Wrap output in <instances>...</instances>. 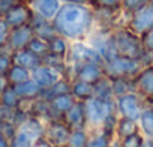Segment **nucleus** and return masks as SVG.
<instances>
[{
  "instance_id": "nucleus-1",
  "label": "nucleus",
  "mask_w": 153,
  "mask_h": 147,
  "mask_svg": "<svg viewBox=\"0 0 153 147\" xmlns=\"http://www.w3.org/2000/svg\"><path fill=\"white\" fill-rule=\"evenodd\" d=\"M53 24L56 32L71 42L84 41L96 27L95 9L92 5L62 3L59 12L53 18Z\"/></svg>"
},
{
  "instance_id": "nucleus-2",
  "label": "nucleus",
  "mask_w": 153,
  "mask_h": 147,
  "mask_svg": "<svg viewBox=\"0 0 153 147\" xmlns=\"http://www.w3.org/2000/svg\"><path fill=\"white\" fill-rule=\"evenodd\" d=\"M86 110V128L89 131H96L102 128H114L117 113L114 99H102L98 96H92L84 101Z\"/></svg>"
},
{
  "instance_id": "nucleus-3",
  "label": "nucleus",
  "mask_w": 153,
  "mask_h": 147,
  "mask_svg": "<svg viewBox=\"0 0 153 147\" xmlns=\"http://www.w3.org/2000/svg\"><path fill=\"white\" fill-rule=\"evenodd\" d=\"M110 42L116 54L146 60V53L141 45V38L137 33H134L129 27L126 26L114 27L110 32Z\"/></svg>"
},
{
  "instance_id": "nucleus-4",
  "label": "nucleus",
  "mask_w": 153,
  "mask_h": 147,
  "mask_svg": "<svg viewBox=\"0 0 153 147\" xmlns=\"http://www.w3.org/2000/svg\"><path fill=\"white\" fill-rule=\"evenodd\" d=\"M105 75L108 78H134L146 65V60L137 57H128L120 54H111L102 62Z\"/></svg>"
},
{
  "instance_id": "nucleus-5",
  "label": "nucleus",
  "mask_w": 153,
  "mask_h": 147,
  "mask_svg": "<svg viewBox=\"0 0 153 147\" xmlns=\"http://www.w3.org/2000/svg\"><path fill=\"white\" fill-rule=\"evenodd\" d=\"M45 123L35 116H29V119L17 128V132L11 138V147H32L33 141L44 135Z\"/></svg>"
},
{
  "instance_id": "nucleus-6",
  "label": "nucleus",
  "mask_w": 153,
  "mask_h": 147,
  "mask_svg": "<svg viewBox=\"0 0 153 147\" xmlns=\"http://www.w3.org/2000/svg\"><path fill=\"white\" fill-rule=\"evenodd\" d=\"M114 104H116L117 116L128 117V119H132V120H137V122L141 116L143 108L146 107V101L135 90L114 98Z\"/></svg>"
},
{
  "instance_id": "nucleus-7",
  "label": "nucleus",
  "mask_w": 153,
  "mask_h": 147,
  "mask_svg": "<svg viewBox=\"0 0 153 147\" xmlns=\"http://www.w3.org/2000/svg\"><path fill=\"white\" fill-rule=\"evenodd\" d=\"M104 77H105V71L101 62H84L78 65H69L68 69V78L71 80H80V81L95 84Z\"/></svg>"
},
{
  "instance_id": "nucleus-8",
  "label": "nucleus",
  "mask_w": 153,
  "mask_h": 147,
  "mask_svg": "<svg viewBox=\"0 0 153 147\" xmlns=\"http://www.w3.org/2000/svg\"><path fill=\"white\" fill-rule=\"evenodd\" d=\"M69 65H78L84 62H104L101 53L87 41H74L71 42L69 54H68Z\"/></svg>"
},
{
  "instance_id": "nucleus-9",
  "label": "nucleus",
  "mask_w": 153,
  "mask_h": 147,
  "mask_svg": "<svg viewBox=\"0 0 153 147\" xmlns=\"http://www.w3.org/2000/svg\"><path fill=\"white\" fill-rule=\"evenodd\" d=\"M134 89L137 93L141 95V98L146 101V104H153V63H146L141 71L132 78Z\"/></svg>"
},
{
  "instance_id": "nucleus-10",
  "label": "nucleus",
  "mask_w": 153,
  "mask_h": 147,
  "mask_svg": "<svg viewBox=\"0 0 153 147\" xmlns=\"http://www.w3.org/2000/svg\"><path fill=\"white\" fill-rule=\"evenodd\" d=\"M126 27H129L138 36L144 35L147 30L153 27V5H147L132 14H128Z\"/></svg>"
},
{
  "instance_id": "nucleus-11",
  "label": "nucleus",
  "mask_w": 153,
  "mask_h": 147,
  "mask_svg": "<svg viewBox=\"0 0 153 147\" xmlns=\"http://www.w3.org/2000/svg\"><path fill=\"white\" fill-rule=\"evenodd\" d=\"M71 131L72 129L62 119H54L45 123L44 135L54 147H65L69 140Z\"/></svg>"
},
{
  "instance_id": "nucleus-12",
  "label": "nucleus",
  "mask_w": 153,
  "mask_h": 147,
  "mask_svg": "<svg viewBox=\"0 0 153 147\" xmlns=\"http://www.w3.org/2000/svg\"><path fill=\"white\" fill-rule=\"evenodd\" d=\"M5 21L8 23V26L11 29L14 27H20V26H26V24H30L32 18H33V11L32 8L27 5L26 0L23 2H17L11 9L9 12L3 17Z\"/></svg>"
},
{
  "instance_id": "nucleus-13",
  "label": "nucleus",
  "mask_w": 153,
  "mask_h": 147,
  "mask_svg": "<svg viewBox=\"0 0 153 147\" xmlns=\"http://www.w3.org/2000/svg\"><path fill=\"white\" fill-rule=\"evenodd\" d=\"M33 36H35V32H33V27H32L30 24L20 26V27H14V29H11V32H9L8 42H6V50H9V51L12 53V51L26 48Z\"/></svg>"
},
{
  "instance_id": "nucleus-14",
  "label": "nucleus",
  "mask_w": 153,
  "mask_h": 147,
  "mask_svg": "<svg viewBox=\"0 0 153 147\" xmlns=\"http://www.w3.org/2000/svg\"><path fill=\"white\" fill-rule=\"evenodd\" d=\"M62 77H65V75L60 71H57V69H54V68H51L45 63L39 65L36 69L32 71V78L39 84V87L42 90H45V89L51 87L53 84H56Z\"/></svg>"
},
{
  "instance_id": "nucleus-15",
  "label": "nucleus",
  "mask_w": 153,
  "mask_h": 147,
  "mask_svg": "<svg viewBox=\"0 0 153 147\" xmlns=\"http://www.w3.org/2000/svg\"><path fill=\"white\" fill-rule=\"evenodd\" d=\"M26 2L32 8L33 14L51 21L62 6V0H26Z\"/></svg>"
},
{
  "instance_id": "nucleus-16",
  "label": "nucleus",
  "mask_w": 153,
  "mask_h": 147,
  "mask_svg": "<svg viewBox=\"0 0 153 147\" xmlns=\"http://www.w3.org/2000/svg\"><path fill=\"white\" fill-rule=\"evenodd\" d=\"M62 120L71 128H86V110H84V102L76 101L63 116Z\"/></svg>"
},
{
  "instance_id": "nucleus-17",
  "label": "nucleus",
  "mask_w": 153,
  "mask_h": 147,
  "mask_svg": "<svg viewBox=\"0 0 153 147\" xmlns=\"http://www.w3.org/2000/svg\"><path fill=\"white\" fill-rule=\"evenodd\" d=\"M11 57H12V63H17V65H20V66H23L29 71H33L39 65H42V57L35 54L27 47L21 48V50H17V51H12Z\"/></svg>"
},
{
  "instance_id": "nucleus-18",
  "label": "nucleus",
  "mask_w": 153,
  "mask_h": 147,
  "mask_svg": "<svg viewBox=\"0 0 153 147\" xmlns=\"http://www.w3.org/2000/svg\"><path fill=\"white\" fill-rule=\"evenodd\" d=\"M12 87L15 89L17 95L24 102H32V101L38 99L41 96V93H42V89L39 87V84L33 78H30V80H27V81H24V83H21L18 86H12Z\"/></svg>"
},
{
  "instance_id": "nucleus-19",
  "label": "nucleus",
  "mask_w": 153,
  "mask_h": 147,
  "mask_svg": "<svg viewBox=\"0 0 153 147\" xmlns=\"http://www.w3.org/2000/svg\"><path fill=\"white\" fill-rule=\"evenodd\" d=\"M30 26L33 27V32L36 36H41L44 39H51L54 35H57L56 29H54V24L51 20H47L44 17H39L36 14H33V18L30 21Z\"/></svg>"
},
{
  "instance_id": "nucleus-20",
  "label": "nucleus",
  "mask_w": 153,
  "mask_h": 147,
  "mask_svg": "<svg viewBox=\"0 0 153 147\" xmlns=\"http://www.w3.org/2000/svg\"><path fill=\"white\" fill-rule=\"evenodd\" d=\"M48 102H50V107H51L53 113L56 114V117H57V119H62V116L76 102V99H75L74 95L69 92V93H62V95L53 96Z\"/></svg>"
},
{
  "instance_id": "nucleus-21",
  "label": "nucleus",
  "mask_w": 153,
  "mask_h": 147,
  "mask_svg": "<svg viewBox=\"0 0 153 147\" xmlns=\"http://www.w3.org/2000/svg\"><path fill=\"white\" fill-rule=\"evenodd\" d=\"M5 78H6V83L9 86H18V84L32 78V71H29L17 63H12L5 74Z\"/></svg>"
},
{
  "instance_id": "nucleus-22",
  "label": "nucleus",
  "mask_w": 153,
  "mask_h": 147,
  "mask_svg": "<svg viewBox=\"0 0 153 147\" xmlns=\"http://www.w3.org/2000/svg\"><path fill=\"white\" fill-rule=\"evenodd\" d=\"M114 135V128H102L96 131H90L89 143L86 147H110L111 137Z\"/></svg>"
},
{
  "instance_id": "nucleus-23",
  "label": "nucleus",
  "mask_w": 153,
  "mask_h": 147,
  "mask_svg": "<svg viewBox=\"0 0 153 147\" xmlns=\"http://www.w3.org/2000/svg\"><path fill=\"white\" fill-rule=\"evenodd\" d=\"M69 48H71V41L66 39L65 36L59 35V33L54 35L51 39H48V53L50 54L68 59Z\"/></svg>"
},
{
  "instance_id": "nucleus-24",
  "label": "nucleus",
  "mask_w": 153,
  "mask_h": 147,
  "mask_svg": "<svg viewBox=\"0 0 153 147\" xmlns=\"http://www.w3.org/2000/svg\"><path fill=\"white\" fill-rule=\"evenodd\" d=\"M138 126L146 138H153V104H146L138 119Z\"/></svg>"
},
{
  "instance_id": "nucleus-25",
  "label": "nucleus",
  "mask_w": 153,
  "mask_h": 147,
  "mask_svg": "<svg viewBox=\"0 0 153 147\" xmlns=\"http://www.w3.org/2000/svg\"><path fill=\"white\" fill-rule=\"evenodd\" d=\"M71 93L74 95V98L76 101H87L89 98H92L95 95V89L92 83H86V81H80V80H72L71 81Z\"/></svg>"
},
{
  "instance_id": "nucleus-26",
  "label": "nucleus",
  "mask_w": 153,
  "mask_h": 147,
  "mask_svg": "<svg viewBox=\"0 0 153 147\" xmlns=\"http://www.w3.org/2000/svg\"><path fill=\"white\" fill-rule=\"evenodd\" d=\"M138 131H140V126H138V122H137V120L117 116L116 123H114V134H116L119 138H123V137L131 135V134L138 132Z\"/></svg>"
},
{
  "instance_id": "nucleus-27",
  "label": "nucleus",
  "mask_w": 153,
  "mask_h": 147,
  "mask_svg": "<svg viewBox=\"0 0 153 147\" xmlns=\"http://www.w3.org/2000/svg\"><path fill=\"white\" fill-rule=\"evenodd\" d=\"M71 81H72L71 78L62 77L56 84H53L51 87L42 90V93H41L39 98H42L45 101H50L53 96H57V95H62V93H69L71 92Z\"/></svg>"
},
{
  "instance_id": "nucleus-28",
  "label": "nucleus",
  "mask_w": 153,
  "mask_h": 147,
  "mask_svg": "<svg viewBox=\"0 0 153 147\" xmlns=\"http://www.w3.org/2000/svg\"><path fill=\"white\" fill-rule=\"evenodd\" d=\"M90 131L87 128H75L71 131L69 140L65 147H86L89 143Z\"/></svg>"
},
{
  "instance_id": "nucleus-29",
  "label": "nucleus",
  "mask_w": 153,
  "mask_h": 147,
  "mask_svg": "<svg viewBox=\"0 0 153 147\" xmlns=\"http://www.w3.org/2000/svg\"><path fill=\"white\" fill-rule=\"evenodd\" d=\"M0 102H2L3 107H8V108H18L23 101H21V98L17 95L15 89L8 84L2 92H0Z\"/></svg>"
},
{
  "instance_id": "nucleus-30",
  "label": "nucleus",
  "mask_w": 153,
  "mask_h": 147,
  "mask_svg": "<svg viewBox=\"0 0 153 147\" xmlns=\"http://www.w3.org/2000/svg\"><path fill=\"white\" fill-rule=\"evenodd\" d=\"M111 80V87H113V95L114 98L122 96L125 93L134 92V83L132 78H110Z\"/></svg>"
},
{
  "instance_id": "nucleus-31",
  "label": "nucleus",
  "mask_w": 153,
  "mask_h": 147,
  "mask_svg": "<svg viewBox=\"0 0 153 147\" xmlns=\"http://www.w3.org/2000/svg\"><path fill=\"white\" fill-rule=\"evenodd\" d=\"M93 89H95V95L93 96H98V98H102V99H114L111 80L107 75L104 78H101L99 81H96L93 84Z\"/></svg>"
},
{
  "instance_id": "nucleus-32",
  "label": "nucleus",
  "mask_w": 153,
  "mask_h": 147,
  "mask_svg": "<svg viewBox=\"0 0 153 147\" xmlns=\"http://www.w3.org/2000/svg\"><path fill=\"white\" fill-rule=\"evenodd\" d=\"M27 48H29V50H32L35 54H38V56L44 57V56L48 53V41H47V39H44V38H41V36H36V35H35V36L30 39V42H29Z\"/></svg>"
},
{
  "instance_id": "nucleus-33",
  "label": "nucleus",
  "mask_w": 153,
  "mask_h": 147,
  "mask_svg": "<svg viewBox=\"0 0 153 147\" xmlns=\"http://www.w3.org/2000/svg\"><path fill=\"white\" fill-rule=\"evenodd\" d=\"M144 140H146V137L138 131V132H134L131 135L120 138V144H122V147H143Z\"/></svg>"
},
{
  "instance_id": "nucleus-34",
  "label": "nucleus",
  "mask_w": 153,
  "mask_h": 147,
  "mask_svg": "<svg viewBox=\"0 0 153 147\" xmlns=\"http://www.w3.org/2000/svg\"><path fill=\"white\" fill-rule=\"evenodd\" d=\"M90 5H92L95 9L122 11V0H92Z\"/></svg>"
},
{
  "instance_id": "nucleus-35",
  "label": "nucleus",
  "mask_w": 153,
  "mask_h": 147,
  "mask_svg": "<svg viewBox=\"0 0 153 147\" xmlns=\"http://www.w3.org/2000/svg\"><path fill=\"white\" fill-rule=\"evenodd\" d=\"M152 0H122V11L126 14H132L147 5H150Z\"/></svg>"
},
{
  "instance_id": "nucleus-36",
  "label": "nucleus",
  "mask_w": 153,
  "mask_h": 147,
  "mask_svg": "<svg viewBox=\"0 0 153 147\" xmlns=\"http://www.w3.org/2000/svg\"><path fill=\"white\" fill-rule=\"evenodd\" d=\"M140 38H141L143 50L146 53V59L147 57H153V27L150 30H147L144 35H141Z\"/></svg>"
},
{
  "instance_id": "nucleus-37",
  "label": "nucleus",
  "mask_w": 153,
  "mask_h": 147,
  "mask_svg": "<svg viewBox=\"0 0 153 147\" xmlns=\"http://www.w3.org/2000/svg\"><path fill=\"white\" fill-rule=\"evenodd\" d=\"M11 65H12L11 51L6 50V48H5V50H0V74H2V75H5Z\"/></svg>"
},
{
  "instance_id": "nucleus-38",
  "label": "nucleus",
  "mask_w": 153,
  "mask_h": 147,
  "mask_svg": "<svg viewBox=\"0 0 153 147\" xmlns=\"http://www.w3.org/2000/svg\"><path fill=\"white\" fill-rule=\"evenodd\" d=\"M9 32H11V27L8 26V23L5 21V18H0V50H5L6 48Z\"/></svg>"
},
{
  "instance_id": "nucleus-39",
  "label": "nucleus",
  "mask_w": 153,
  "mask_h": 147,
  "mask_svg": "<svg viewBox=\"0 0 153 147\" xmlns=\"http://www.w3.org/2000/svg\"><path fill=\"white\" fill-rule=\"evenodd\" d=\"M15 3L17 0H0V18H3Z\"/></svg>"
},
{
  "instance_id": "nucleus-40",
  "label": "nucleus",
  "mask_w": 153,
  "mask_h": 147,
  "mask_svg": "<svg viewBox=\"0 0 153 147\" xmlns=\"http://www.w3.org/2000/svg\"><path fill=\"white\" fill-rule=\"evenodd\" d=\"M32 147H54V146L45 138V135H41V137H38V138L33 141Z\"/></svg>"
},
{
  "instance_id": "nucleus-41",
  "label": "nucleus",
  "mask_w": 153,
  "mask_h": 147,
  "mask_svg": "<svg viewBox=\"0 0 153 147\" xmlns=\"http://www.w3.org/2000/svg\"><path fill=\"white\" fill-rule=\"evenodd\" d=\"M0 147H11V140L0 131Z\"/></svg>"
},
{
  "instance_id": "nucleus-42",
  "label": "nucleus",
  "mask_w": 153,
  "mask_h": 147,
  "mask_svg": "<svg viewBox=\"0 0 153 147\" xmlns=\"http://www.w3.org/2000/svg\"><path fill=\"white\" fill-rule=\"evenodd\" d=\"M110 147H122V144H120V138L114 134L113 137H111V141H110Z\"/></svg>"
},
{
  "instance_id": "nucleus-43",
  "label": "nucleus",
  "mask_w": 153,
  "mask_h": 147,
  "mask_svg": "<svg viewBox=\"0 0 153 147\" xmlns=\"http://www.w3.org/2000/svg\"><path fill=\"white\" fill-rule=\"evenodd\" d=\"M92 0H62V3H83V5H90Z\"/></svg>"
},
{
  "instance_id": "nucleus-44",
  "label": "nucleus",
  "mask_w": 153,
  "mask_h": 147,
  "mask_svg": "<svg viewBox=\"0 0 153 147\" xmlns=\"http://www.w3.org/2000/svg\"><path fill=\"white\" fill-rule=\"evenodd\" d=\"M6 86H8V83H6L5 75H2V74H0V92H2V90H3Z\"/></svg>"
},
{
  "instance_id": "nucleus-45",
  "label": "nucleus",
  "mask_w": 153,
  "mask_h": 147,
  "mask_svg": "<svg viewBox=\"0 0 153 147\" xmlns=\"http://www.w3.org/2000/svg\"><path fill=\"white\" fill-rule=\"evenodd\" d=\"M143 147H153V138H146Z\"/></svg>"
},
{
  "instance_id": "nucleus-46",
  "label": "nucleus",
  "mask_w": 153,
  "mask_h": 147,
  "mask_svg": "<svg viewBox=\"0 0 153 147\" xmlns=\"http://www.w3.org/2000/svg\"><path fill=\"white\" fill-rule=\"evenodd\" d=\"M2 123H3V120H2V119H0V126H2Z\"/></svg>"
},
{
  "instance_id": "nucleus-47",
  "label": "nucleus",
  "mask_w": 153,
  "mask_h": 147,
  "mask_svg": "<svg viewBox=\"0 0 153 147\" xmlns=\"http://www.w3.org/2000/svg\"><path fill=\"white\" fill-rule=\"evenodd\" d=\"M17 2H23V0H17Z\"/></svg>"
},
{
  "instance_id": "nucleus-48",
  "label": "nucleus",
  "mask_w": 153,
  "mask_h": 147,
  "mask_svg": "<svg viewBox=\"0 0 153 147\" xmlns=\"http://www.w3.org/2000/svg\"><path fill=\"white\" fill-rule=\"evenodd\" d=\"M150 3H152V5H153V0H152V2H150Z\"/></svg>"
},
{
  "instance_id": "nucleus-49",
  "label": "nucleus",
  "mask_w": 153,
  "mask_h": 147,
  "mask_svg": "<svg viewBox=\"0 0 153 147\" xmlns=\"http://www.w3.org/2000/svg\"><path fill=\"white\" fill-rule=\"evenodd\" d=\"M152 59H153V57H152ZM152 63H153V60H152Z\"/></svg>"
},
{
  "instance_id": "nucleus-50",
  "label": "nucleus",
  "mask_w": 153,
  "mask_h": 147,
  "mask_svg": "<svg viewBox=\"0 0 153 147\" xmlns=\"http://www.w3.org/2000/svg\"><path fill=\"white\" fill-rule=\"evenodd\" d=\"M0 105H2V102H0Z\"/></svg>"
}]
</instances>
